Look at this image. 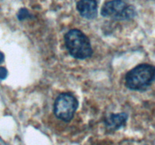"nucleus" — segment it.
Instances as JSON below:
<instances>
[{"label":"nucleus","instance_id":"f257e3e1","mask_svg":"<svg viewBox=\"0 0 155 145\" xmlns=\"http://www.w3.org/2000/svg\"><path fill=\"white\" fill-rule=\"evenodd\" d=\"M155 79V66L142 63L126 75V85L132 90H145Z\"/></svg>","mask_w":155,"mask_h":145},{"label":"nucleus","instance_id":"f03ea898","mask_svg":"<svg viewBox=\"0 0 155 145\" xmlns=\"http://www.w3.org/2000/svg\"><path fill=\"white\" fill-rule=\"evenodd\" d=\"M64 40L68 51L75 58L86 59L92 55L90 41L80 30H70L65 35Z\"/></svg>","mask_w":155,"mask_h":145},{"label":"nucleus","instance_id":"7ed1b4c3","mask_svg":"<svg viewBox=\"0 0 155 145\" xmlns=\"http://www.w3.org/2000/svg\"><path fill=\"white\" fill-rule=\"evenodd\" d=\"M136 9L124 0H112L104 3L101 15L117 21L130 20L136 16Z\"/></svg>","mask_w":155,"mask_h":145},{"label":"nucleus","instance_id":"20e7f679","mask_svg":"<svg viewBox=\"0 0 155 145\" xmlns=\"http://www.w3.org/2000/svg\"><path fill=\"white\" fill-rule=\"evenodd\" d=\"M78 107L77 98L71 93H62L55 100L54 113L58 119L69 122Z\"/></svg>","mask_w":155,"mask_h":145},{"label":"nucleus","instance_id":"39448f33","mask_svg":"<svg viewBox=\"0 0 155 145\" xmlns=\"http://www.w3.org/2000/svg\"><path fill=\"white\" fill-rule=\"evenodd\" d=\"M80 14L86 19H94L97 16L96 0H80L77 4Z\"/></svg>","mask_w":155,"mask_h":145},{"label":"nucleus","instance_id":"423d86ee","mask_svg":"<svg viewBox=\"0 0 155 145\" xmlns=\"http://www.w3.org/2000/svg\"><path fill=\"white\" fill-rule=\"evenodd\" d=\"M127 119V114L124 113L110 114L106 117L104 122L107 128L110 131H115L125 125Z\"/></svg>","mask_w":155,"mask_h":145},{"label":"nucleus","instance_id":"0eeeda50","mask_svg":"<svg viewBox=\"0 0 155 145\" xmlns=\"http://www.w3.org/2000/svg\"><path fill=\"white\" fill-rule=\"evenodd\" d=\"M30 13H29V11L26 8H21L18 13V18L20 21L25 20L26 18H30Z\"/></svg>","mask_w":155,"mask_h":145},{"label":"nucleus","instance_id":"6e6552de","mask_svg":"<svg viewBox=\"0 0 155 145\" xmlns=\"http://www.w3.org/2000/svg\"><path fill=\"white\" fill-rule=\"evenodd\" d=\"M8 71L5 67L0 66V79H4L7 77Z\"/></svg>","mask_w":155,"mask_h":145},{"label":"nucleus","instance_id":"1a4fd4ad","mask_svg":"<svg viewBox=\"0 0 155 145\" xmlns=\"http://www.w3.org/2000/svg\"><path fill=\"white\" fill-rule=\"evenodd\" d=\"M3 60H4V54L2 52H0V63L3 61Z\"/></svg>","mask_w":155,"mask_h":145}]
</instances>
